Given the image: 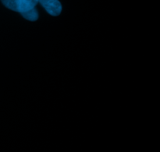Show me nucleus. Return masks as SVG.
<instances>
[{
	"mask_svg": "<svg viewBox=\"0 0 160 152\" xmlns=\"http://www.w3.org/2000/svg\"><path fill=\"white\" fill-rule=\"evenodd\" d=\"M2 3L7 9L20 13L35 8L38 3V0H1Z\"/></svg>",
	"mask_w": 160,
	"mask_h": 152,
	"instance_id": "f257e3e1",
	"label": "nucleus"
},
{
	"mask_svg": "<svg viewBox=\"0 0 160 152\" xmlns=\"http://www.w3.org/2000/svg\"><path fill=\"white\" fill-rule=\"evenodd\" d=\"M21 14L22 17L24 19H26L27 20H29V21H36L38 19V12L37 9L35 8L32 9H30V10L27 11V12H22Z\"/></svg>",
	"mask_w": 160,
	"mask_h": 152,
	"instance_id": "7ed1b4c3",
	"label": "nucleus"
},
{
	"mask_svg": "<svg viewBox=\"0 0 160 152\" xmlns=\"http://www.w3.org/2000/svg\"><path fill=\"white\" fill-rule=\"evenodd\" d=\"M48 14L57 17L62 12V5L59 0H38Z\"/></svg>",
	"mask_w": 160,
	"mask_h": 152,
	"instance_id": "f03ea898",
	"label": "nucleus"
}]
</instances>
